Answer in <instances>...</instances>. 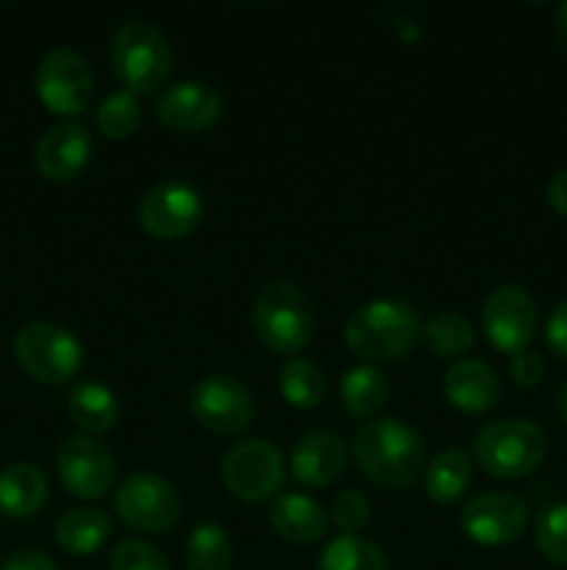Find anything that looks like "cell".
<instances>
[{
	"label": "cell",
	"mask_w": 567,
	"mask_h": 570,
	"mask_svg": "<svg viewBox=\"0 0 567 570\" xmlns=\"http://www.w3.org/2000/svg\"><path fill=\"white\" fill-rule=\"evenodd\" d=\"M354 460L367 479L381 488H411L426 471V445L409 423L378 417L354 438Z\"/></svg>",
	"instance_id": "obj_1"
},
{
	"label": "cell",
	"mask_w": 567,
	"mask_h": 570,
	"mask_svg": "<svg viewBox=\"0 0 567 570\" xmlns=\"http://www.w3.org/2000/svg\"><path fill=\"white\" fill-rule=\"evenodd\" d=\"M420 315L400 298H378L361 304L345 323V345L361 360H400L420 340Z\"/></svg>",
	"instance_id": "obj_2"
},
{
	"label": "cell",
	"mask_w": 567,
	"mask_h": 570,
	"mask_svg": "<svg viewBox=\"0 0 567 570\" xmlns=\"http://www.w3.org/2000/svg\"><path fill=\"white\" fill-rule=\"evenodd\" d=\"M478 465L495 479H520L543 465L548 454V438L526 417H509L484 426L472 443Z\"/></svg>",
	"instance_id": "obj_3"
},
{
	"label": "cell",
	"mask_w": 567,
	"mask_h": 570,
	"mask_svg": "<svg viewBox=\"0 0 567 570\" xmlns=\"http://www.w3.org/2000/svg\"><path fill=\"white\" fill-rule=\"evenodd\" d=\"M253 328L272 354H298L315 332V312L304 289L270 282L253 298Z\"/></svg>",
	"instance_id": "obj_4"
},
{
	"label": "cell",
	"mask_w": 567,
	"mask_h": 570,
	"mask_svg": "<svg viewBox=\"0 0 567 570\" xmlns=\"http://www.w3.org/2000/svg\"><path fill=\"white\" fill-rule=\"evenodd\" d=\"M111 65L128 92L145 95L159 89L172 70V50L165 33L145 20L120 26L111 39Z\"/></svg>",
	"instance_id": "obj_5"
},
{
	"label": "cell",
	"mask_w": 567,
	"mask_h": 570,
	"mask_svg": "<svg viewBox=\"0 0 567 570\" xmlns=\"http://www.w3.org/2000/svg\"><path fill=\"white\" fill-rule=\"evenodd\" d=\"M14 356L22 371L42 384H64L81 371L83 348L56 323H28L14 337Z\"/></svg>",
	"instance_id": "obj_6"
},
{
	"label": "cell",
	"mask_w": 567,
	"mask_h": 570,
	"mask_svg": "<svg viewBox=\"0 0 567 570\" xmlns=\"http://www.w3.org/2000/svg\"><path fill=\"white\" fill-rule=\"evenodd\" d=\"M94 76L89 61L72 48H56L39 61L37 95L53 115L76 117L92 98Z\"/></svg>",
	"instance_id": "obj_7"
},
{
	"label": "cell",
	"mask_w": 567,
	"mask_h": 570,
	"mask_svg": "<svg viewBox=\"0 0 567 570\" xmlns=\"http://www.w3.org/2000/svg\"><path fill=\"white\" fill-rule=\"evenodd\" d=\"M117 515L139 532H167L178 523L181 501L176 488L156 473H131L115 495Z\"/></svg>",
	"instance_id": "obj_8"
},
{
	"label": "cell",
	"mask_w": 567,
	"mask_h": 570,
	"mask_svg": "<svg viewBox=\"0 0 567 570\" xmlns=\"http://www.w3.org/2000/svg\"><path fill=\"white\" fill-rule=\"evenodd\" d=\"M222 482L242 501H265L284 482V456L270 440H245L222 460Z\"/></svg>",
	"instance_id": "obj_9"
},
{
	"label": "cell",
	"mask_w": 567,
	"mask_h": 570,
	"mask_svg": "<svg viewBox=\"0 0 567 570\" xmlns=\"http://www.w3.org/2000/svg\"><path fill=\"white\" fill-rule=\"evenodd\" d=\"M484 334L500 354H523L537 332V304L517 284H500L484 298Z\"/></svg>",
	"instance_id": "obj_10"
},
{
	"label": "cell",
	"mask_w": 567,
	"mask_h": 570,
	"mask_svg": "<svg viewBox=\"0 0 567 570\" xmlns=\"http://www.w3.org/2000/svg\"><path fill=\"white\" fill-rule=\"evenodd\" d=\"M192 415L209 432L231 438V434L245 432L253 421V399L233 376H206L195 384L192 390Z\"/></svg>",
	"instance_id": "obj_11"
},
{
	"label": "cell",
	"mask_w": 567,
	"mask_h": 570,
	"mask_svg": "<svg viewBox=\"0 0 567 570\" xmlns=\"http://www.w3.org/2000/svg\"><path fill=\"white\" fill-rule=\"evenodd\" d=\"M528 523L526 501L511 493H481L461 507L459 527L472 543L498 549L520 540Z\"/></svg>",
	"instance_id": "obj_12"
},
{
	"label": "cell",
	"mask_w": 567,
	"mask_h": 570,
	"mask_svg": "<svg viewBox=\"0 0 567 570\" xmlns=\"http://www.w3.org/2000/svg\"><path fill=\"white\" fill-rule=\"evenodd\" d=\"M203 217L198 189L183 181H161L139 204V223L156 239H181Z\"/></svg>",
	"instance_id": "obj_13"
},
{
	"label": "cell",
	"mask_w": 567,
	"mask_h": 570,
	"mask_svg": "<svg viewBox=\"0 0 567 570\" xmlns=\"http://www.w3.org/2000/svg\"><path fill=\"white\" fill-rule=\"evenodd\" d=\"M56 468L61 484L81 501L103 499L117 476L115 456L89 438H67L56 454Z\"/></svg>",
	"instance_id": "obj_14"
},
{
	"label": "cell",
	"mask_w": 567,
	"mask_h": 570,
	"mask_svg": "<svg viewBox=\"0 0 567 570\" xmlns=\"http://www.w3.org/2000/svg\"><path fill=\"white\" fill-rule=\"evenodd\" d=\"M92 156L89 131L78 122H59L48 128L37 145V167L48 181H70L87 167Z\"/></svg>",
	"instance_id": "obj_15"
},
{
	"label": "cell",
	"mask_w": 567,
	"mask_h": 570,
	"mask_svg": "<svg viewBox=\"0 0 567 570\" xmlns=\"http://www.w3.org/2000/svg\"><path fill=\"white\" fill-rule=\"evenodd\" d=\"M222 100L200 81H183L156 100V117L172 131H203L220 117Z\"/></svg>",
	"instance_id": "obj_16"
},
{
	"label": "cell",
	"mask_w": 567,
	"mask_h": 570,
	"mask_svg": "<svg viewBox=\"0 0 567 570\" xmlns=\"http://www.w3.org/2000/svg\"><path fill=\"white\" fill-rule=\"evenodd\" d=\"M348 449L342 440L331 432H311L298 440L289 456L292 476L306 488H326L342 473Z\"/></svg>",
	"instance_id": "obj_17"
},
{
	"label": "cell",
	"mask_w": 567,
	"mask_h": 570,
	"mask_svg": "<svg viewBox=\"0 0 567 570\" xmlns=\"http://www.w3.org/2000/svg\"><path fill=\"white\" fill-rule=\"evenodd\" d=\"M445 399L450 406L461 412H487L498 404L500 399V379L487 362L478 360H459L456 365L448 367L445 373Z\"/></svg>",
	"instance_id": "obj_18"
},
{
	"label": "cell",
	"mask_w": 567,
	"mask_h": 570,
	"mask_svg": "<svg viewBox=\"0 0 567 570\" xmlns=\"http://www.w3.org/2000/svg\"><path fill=\"white\" fill-rule=\"evenodd\" d=\"M270 523L284 540L295 546H309L322 540L328 527V515L322 504L304 493H284L272 501Z\"/></svg>",
	"instance_id": "obj_19"
},
{
	"label": "cell",
	"mask_w": 567,
	"mask_h": 570,
	"mask_svg": "<svg viewBox=\"0 0 567 570\" xmlns=\"http://www.w3.org/2000/svg\"><path fill=\"white\" fill-rule=\"evenodd\" d=\"M48 501V479L31 462H14L0 471V512L9 518H31Z\"/></svg>",
	"instance_id": "obj_20"
},
{
	"label": "cell",
	"mask_w": 567,
	"mask_h": 570,
	"mask_svg": "<svg viewBox=\"0 0 567 570\" xmlns=\"http://www.w3.org/2000/svg\"><path fill=\"white\" fill-rule=\"evenodd\" d=\"M111 521L94 507L70 510L56 521V543L72 557H89L109 540Z\"/></svg>",
	"instance_id": "obj_21"
},
{
	"label": "cell",
	"mask_w": 567,
	"mask_h": 570,
	"mask_svg": "<svg viewBox=\"0 0 567 570\" xmlns=\"http://www.w3.org/2000/svg\"><path fill=\"white\" fill-rule=\"evenodd\" d=\"M67 412L78 429L89 434H103L120 417V404H117L115 393L103 384L81 382L72 387L70 399H67Z\"/></svg>",
	"instance_id": "obj_22"
},
{
	"label": "cell",
	"mask_w": 567,
	"mask_h": 570,
	"mask_svg": "<svg viewBox=\"0 0 567 570\" xmlns=\"http://www.w3.org/2000/svg\"><path fill=\"white\" fill-rule=\"evenodd\" d=\"M472 482V462L467 451L448 449L426 468V493L437 504L461 499Z\"/></svg>",
	"instance_id": "obj_23"
},
{
	"label": "cell",
	"mask_w": 567,
	"mask_h": 570,
	"mask_svg": "<svg viewBox=\"0 0 567 570\" xmlns=\"http://www.w3.org/2000/svg\"><path fill=\"white\" fill-rule=\"evenodd\" d=\"M342 406L356 417H367L381 410L389 399V379L372 365L350 367L339 384Z\"/></svg>",
	"instance_id": "obj_24"
},
{
	"label": "cell",
	"mask_w": 567,
	"mask_h": 570,
	"mask_svg": "<svg viewBox=\"0 0 567 570\" xmlns=\"http://www.w3.org/2000/svg\"><path fill=\"white\" fill-rule=\"evenodd\" d=\"M278 390L295 410H315L326 399L328 384L320 367L311 365L309 360L292 356L284 362L281 373H278Z\"/></svg>",
	"instance_id": "obj_25"
},
{
	"label": "cell",
	"mask_w": 567,
	"mask_h": 570,
	"mask_svg": "<svg viewBox=\"0 0 567 570\" xmlns=\"http://www.w3.org/2000/svg\"><path fill=\"white\" fill-rule=\"evenodd\" d=\"M317 570H389L387 554L376 543L339 534L322 549Z\"/></svg>",
	"instance_id": "obj_26"
},
{
	"label": "cell",
	"mask_w": 567,
	"mask_h": 570,
	"mask_svg": "<svg viewBox=\"0 0 567 570\" xmlns=\"http://www.w3.org/2000/svg\"><path fill=\"white\" fill-rule=\"evenodd\" d=\"M233 562V543L220 523H200L189 532V570H228Z\"/></svg>",
	"instance_id": "obj_27"
},
{
	"label": "cell",
	"mask_w": 567,
	"mask_h": 570,
	"mask_svg": "<svg viewBox=\"0 0 567 570\" xmlns=\"http://www.w3.org/2000/svg\"><path fill=\"white\" fill-rule=\"evenodd\" d=\"M422 337L434 354L442 356V360H454V356H465L472 348L476 332H472L470 321L459 312H439L426 323Z\"/></svg>",
	"instance_id": "obj_28"
},
{
	"label": "cell",
	"mask_w": 567,
	"mask_h": 570,
	"mask_svg": "<svg viewBox=\"0 0 567 570\" xmlns=\"http://www.w3.org/2000/svg\"><path fill=\"white\" fill-rule=\"evenodd\" d=\"M142 122V109H139L137 95L122 89V92L109 95L98 109V128L109 139H128Z\"/></svg>",
	"instance_id": "obj_29"
},
{
	"label": "cell",
	"mask_w": 567,
	"mask_h": 570,
	"mask_svg": "<svg viewBox=\"0 0 567 570\" xmlns=\"http://www.w3.org/2000/svg\"><path fill=\"white\" fill-rule=\"evenodd\" d=\"M534 540H537V549L543 551L545 560H550L554 566H567V501L548 507L537 518Z\"/></svg>",
	"instance_id": "obj_30"
},
{
	"label": "cell",
	"mask_w": 567,
	"mask_h": 570,
	"mask_svg": "<svg viewBox=\"0 0 567 570\" xmlns=\"http://www.w3.org/2000/svg\"><path fill=\"white\" fill-rule=\"evenodd\" d=\"M331 518L337 529L348 538H356L370 523V501L359 490H342L331 504Z\"/></svg>",
	"instance_id": "obj_31"
},
{
	"label": "cell",
	"mask_w": 567,
	"mask_h": 570,
	"mask_svg": "<svg viewBox=\"0 0 567 570\" xmlns=\"http://www.w3.org/2000/svg\"><path fill=\"white\" fill-rule=\"evenodd\" d=\"M111 570H170L167 557L145 540H122L111 551Z\"/></svg>",
	"instance_id": "obj_32"
},
{
	"label": "cell",
	"mask_w": 567,
	"mask_h": 570,
	"mask_svg": "<svg viewBox=\"0 0 567 570\" xmlns=\"http://www.w3.org/2000/svg\"><path fill=\"white\" fill-rule=\"evenodd\" d=\"M509 373L520 387H537L545 376L543 356L531 354V351H523V354H517L515 360H511Z\"/></svg>",
	"instance_id": "obj_33"
},
{
	"label": "cell",
	"mask_w": 567,
	"mask_h": 570,
	"mask_svg": "<svg viewBox=\"0 0 567 570\" xmlns=\"http://www.w3.org/2000/svg\"><path fill=\"white\" fill-rule=\"evenodd\" d=\"M545 340H548L554 354L567 360V298L556 304V309L550 312L548 323H545Z\"/></svg>",
	"instance_id": "obj_34"
},
{
	"label": "cell",
	"mask_w": 567,
	"mask_h": 570,
	"mask_svg": "<svg viewBox=\"0 0 567 570\" xmlns=\"http://www.w3.org/2000/svg\"><path fill=\"white\" fill-rule=\"evenodd\" d=\"M0 570H59V568H56V562L50 560L44 551L26 549V551H17V554H11Z\"/></svg>",
	"instance_id": "obj_35"
},
{
	"label": "cell",
	"mask_w": 567,
	"mask_h": 570,
	"mask_svg": "<svg viewBox=\"0 0 567 570\" xmlns=\"http://www.w3.org/2000/svg\"><path fill=\"white\" fill-rule=\"evenodd\" d=\"M548 204L567 217V170H559L548 184Z\"/></svg>",
	"instance_id": "obj_36"
},
{
	"label": "cell",
	"mask_w": 567,
	"mask_h": 570,
	"mask_svg": "<svg viewBox=\"0 0 567 570\" xmlns=\"http://www.w3.org/2000/svg\"><path fill=\"white\" fill-rule=\"evenodd\" d=\"M556 37H559L561 50L567 53V0L556 9Z\"/></svg>",
	"instance_id": "obj_37"
},
{
	"label": "cell",
	"mask_w": 567,
	"mask_h": 570,
	"mask_svg": "<svg viewBox=\"0 0 567 570\" xmlns=\"http://www.w3.org/2000/svg\"><path fill=\"white\" fill-rule=\"evenodd\" d=\"M559 406H561V415H565V421H567V382L561 384V390H559Z\"/></svg>",
	"instance_id": "obj_38"
}]
</instances>
